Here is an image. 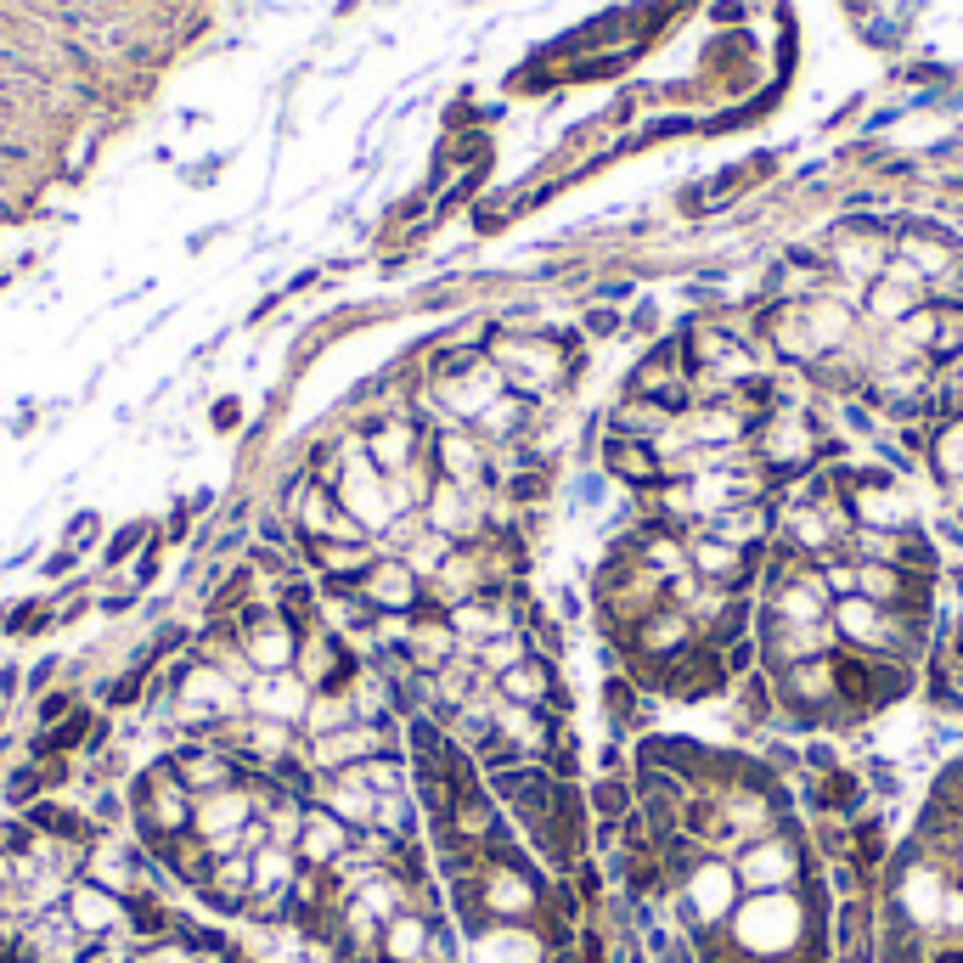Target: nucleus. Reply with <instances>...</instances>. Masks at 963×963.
<instances>
[{
	"instance_id": "nucleus-1",
	"label": "nucleus",
	"mask_w": 963,
	"mask_h": 963,
	"mask_svg": "<svg viewBox=\"0 0 963 963\" xmlns=\"http://www.w3.org/2000/svg\"><path fill=\"white\" fill-rule=\"evenodd\" d=\"M738 902H744V885H738L733 856H698L687 867V880L671 891V913H676V930L682 935L727 930V919L738 913Z\"/></svg>"
},
{
	"instance_id": "nucleus-2",
	"label": "nucleus",
	"mask_w": 963,
	"mask_h": 963,
	"mask_svg": "<svg viewBox=\"0 0 963 963\" xmlns=\"http://www.w3.org/2000/svg\"><path fill=\"white\" fill-rule=\"evenodd\" d=\"M733 867H738L744 896H766V891H801V885L812 880V867H817V862H812V845H806L801 823L790 817L783 828L749 840V845L733 856Z\"/></svg>"
},
{
	"instance_id": "nucleus-3",
	"label": "nucleus",
	"mask_w": 963,
	"mask_h": 963,
	"mask_svg": "<svg viewBox=\"0 0 963 963\" xmlns=\"http://www.w3.org/2000/svg\"><path fill=\"white\" fill-rule=\"evenodd\" d=\"M727 687H733L727 659H722V648H711V643H693V648H682L676 659L654 665V693L682 698V705H698V698H722Z\"/></svg>"
},
{
	"instance_id": "nucleus-4",
	"label": "nucleus",
	"mask_w": 963,
	"mask_h": 963,
	"mask_svg": "<svg viewBox=\"0 0 963 963\" xmlns=\"http://www.w3.org/2000/svg\"><path fill=\"white\" fill-rule=\"evenodd\" d=\"M361 597L378 608V615H417V608L428 603V580L406 564V558H373L361 569Z\"/></svg>"
},
{
	"instance_id": "nucleus-5",
	"label": "nucleus",
	"mask_w": 963,
	"mask_h": 963,
	"mask_svg": "<svg viewBox=\"0 0 963 963\" xmlns=\"http://www.w3.org/2000/svg\"><path fill=\"white\" fill-rule=\"evenodd\" d=\"M597 468L626 485V490H654L665 485V463L654 451V440H626V434H603V446H597Z\"/></svg>"
},
{
	"instance_id": "nucleus-6",
	"label": "nucleus",
	"mask_w": 963,
	"mask_h": 963,
	"mask_svg": "<svg viewBox=\"0 0 963 963\" xmlns=\"http://www.w3.org/2000/svg\"><path fill=\"white\" fill-rule=\"evenodd\" d=\"M356 834L361 828H349L332 806H305V823H299V856L305 867H338L349 851H356Z\"/></svg>"
},
{
	"instance_id": "nucleus-7",
	"label": "nucleus",
	"mask_w": 963,
	"mask_h": 963,
	"mask_svg": "<svg viewBox=\"0 0 963 963\" xmlns=\"http://www.w3.org/2000/svg\"><path fill=\"white\" fill-rule=\"evenodd\" d=\"M693 643H698V626L682 615L676 603H659L654 615L637 626L632 654H637V659H648V665H665V659H676V654H682V648H693ZM632 654H626V659H632Z\"/></svg>"
},
{
	"instance_id": "nucleus-8",
	"label": "nucleus",
	"mask_w": 963,
	"mask_h": 963,
	"mask_svg": "<svg viewBox=\"0 0 963 963\" xmlns=\"http://www.w3.org/2000/svg\"><path fill=\"white\" fill-rule=\"evenodd\" d=\"M761 603L772 608L777 621H790V626H823L828 608H834V597L817 580V564H806L795 580H783L777 592H761Z\"/></svg>"
},
{
	"instance_id": "nucleus-9",
	"label": "nucleus",
	"mask_w": 963,
	"mask_h": 963,
	"mask_svg": "<svg viewBox=\"0 0 963 963\" xmlns=\"http://www.w3.org/2000/svg\"><path fill=\"white\" fill-rule=\"evenodd\" d=\"M564 687L558 665L530 654V659H518L507 676H496V698H507V705H530V711H553V693Z\"/></svg>"
},
{
	"instance_id": "nucleus-10",
	"label": "nucleus",
	"mask_w": 963,
	"mask_h": 963,
	"mask_svg": "<svg viewBox=\"0 0 963 963\" xmlns=\"http://www.w3.org/2000/svg\"><path fill=\"white\" fill-rule=\"evenodd\" d=\"M474 963H547V941L536 924H490L474 935Z\"/></svg>"
},
{
	"instance_id": "nucleus-11",
	"label": "nucleus",
	"mask_w": 963,
	"mask_h": 963,
	"mask_svg": "<svg viewBox=\"0 0 963 963\" xmlns=\"http://www.w3.org/2000/svg\"><path fill=\"white\" fill-rule=\"evenodd\" d=\"M676 417H682V411H671V406H659V400H648V395H632V389L603 411L608 434H626V440H659V434L676 428Z\"/></svg>"
},
{
	"instance_id": "nucleus-12",
	"label": "nucleus",
	"mask_w": 963,
	"mask_h": 963,
	"mask_svg": "<svg viewBox=\"0 0 963 963\" xmlns=\"http://www.w3.org/2000/svg\"><path fill=\"white\" fill-rule=\"evenodd\" d=\"M68 919L79 924V930H91V941H108L119 924H125V896H113V891H102V885H73L68 891Z\"/></svg>"
},
{
	"instance_id": "nucleus-13",
	"label": "nucleus",
	"mask_w": 963,
	"mask_h": 963,
	"mask_svg": "<svg viewBox=\"0 0 963 963\" xmlns=\"http://www.w3.org/2000/svg\"><path fill=\"white\" fill-rule=\"evenodd\" d=\"M23 823L34 828V834H51V840H62V845H97V823L85 817V812H73V806H62V801H34V806H23Z\"/></svg>"
},
{
	"instance_id": "nucleus-14",
	"label": "nucleus",
	"mask_w": 963,
	"mask_h": 963,
	"mask_svg": "<svg viewBox=\"0 0 963 963\" xmlns=\"http://www.w3.org/2000/svg\"><path fill=\"white\" fill-rule=\"evenodd\" d=\"M97 722H102V716H91V711H68L57 727L34 733V761H46V755H73V749H91Z\"/></svg>"
},
{
	"instance_id": "nucleus-15",
	"label": "nucleus",
	"mask_w": 963,
	"mask_h": 963,
	"mask_svg": "<svg viewBox=\"0 0 963 963\" xmlns=\"http://www.w3.org/2000/svg\"><path fill=\"white\" fill-rule=\"evenodd\" d=\"M586 806H592V823L621 828V823L637 812V790H632V777H592Z\"/></svg>"
},
{
	"instance_id": "nucleus-16",
	"label": "nucleus",
	"mask_w": 963,
	"mask_h": 963,
	"mask_svg": "<svg viewBox=\"0 0 963 963\" xmlns=\"http://www.w3.org/2000/svg\"><path fill=\"white\" fill-rule=\"evenodd\" d=\"M125 930L136 941H169L175 935V913L152 896V891H130L125 896Z\"/></svg>"
},
{
	"instance_id": "nucleus-17",
	"label": "nucleus",
	"mask_w": 963,
	"mask_h": 963,
	"mask_svg": "<svg viewBox=\"0 0 963 963\" xmlns=\"http://www.w3.org/2000/svg\"><path fill=\"white\" fill-rule=\"evenodd\" d=\"M57 626V615L40 603V597H29V603H18L12 608V621H7V637H40V632H51Z\"/></svg>"
},
{
	"instance_id": "nucleus-18",
	"label": "nucleus",
	"mask_w": 963,
	"mask_h": 963,
	"mask_svg": "<svg viewBox=\"0 0 963 963\" xmlns=\"http://www.w3.org/2000/svg\"><path fill=\"white\" fill-rule=\"evenodd\" d=\"M152 542V524L147 518H130V524H119L113 530V542H108V553H102V564H125L130 553H141Z\"/></svg>"
},
{
	"instance_id": "nucleus-19",
	"label": "nucleus",
	"mask_w": 963,
	"mask_h": 963,
	"mask_svg": "<svg viewBox=\"0 0 963 963\" xmlns=\"http://www.w3.org/2000/svg\"><path fill=\"white\" fill-rule=\"evenodd\" d=\"M722 659H727V676H733V682H738V676H749V671H761V637L749 632V637L727 643V648H722Z\"/></svg>"
},
{
	"instance_id": "nucleus-20",
	"label": "nucleus",
	"mask_w": 963,
	"mask_h": 963,
	"mask_svg": "<svg viewBox=\"0 0 963 963\" xmlns=\"http://www.w3.org/2000/svg\"><path fill=\"white\" fill-rule=\"evenodd\" d=\"M46 795V783H40V766H18L12 777H7V801L12 806H34Z\"/></svg>"
},
{
	"instance_id": "nucleus-21",
	"label": "nucleus",
	"mask_w": 963,
	"mask_h": 963,
	"mask_svg": "<svg viewBox=\"0 0 963 963\" xmlns=\"http://www.w3.org/2000/svg\"><path fill=\"white\" fill-rule=\"evenodd\" d=\"M834 766H845V761H840V749H834L828 738H812V744L801 749V772L823 777V772H834Z\"/></svg>"
},
{
	"instance_id": "nucleus-22",
	"label": "nucleus",
	"mask_w": 963,
	"mask_h": 963,
	"mask_svg": "<svg viewBox=\"0 0 963 963\" xmlns=\"http://www.w3.org/2000/svg\"><path fill=\"white\" fill-rule=\"evenodd\" d=\"M597 777H632V755H626V738H608L597 749Z\"/></svg>"
},
{
	"instance_id": "nucleus-23",
	"label": "nucleus",
	"mask_w": 963,
	"mask_h": 963,
	"mask_svg": "<svg viewBox=\"0 0 963 963\" xmlns=\"http://www.w3.org/2000/svg\"><path fill=\"white\" fill-rule=\"evenodd\" d=\"M34 851V828L18 817V823H0V856H29Z\"/></svg>"
},
{
	"instance_id": "nucleus-24",
	"label": "nucleus",
	"mask_w": 963,
	"mask_h": 963,
	"mask_svg": "<svg viewBox=\"0 0 963 963\" xmlns=\"http://www.w3.org/2000/svg\"><path fill=\"white\" fill-rule=\"evenodd\" d=\"M97 536H102V518H97L91 507H85V513H73V518H68V547H73V553H79V547H91Z\"/></svg>"
},
{
	"instance_id": "nucleus-25",
	"label": "nucleus",
	"mask_w": 963,
	"mask_h": 963,
	"mask_svg": "<svg viewBox=\"0 0 963 963\" xmlns=\"http://www.w3.org/2000/svg\"><path fill=\"white\" fill-rule=\"evenodd\" d=\"M862 777H867V790H880L885 801L902 790V777H896V766H891V761H867V772H862Z\"/></svg>"
},
{
	"instance_id": "nucleus-26",
	"label": "nucleus",
	"mask_w": 963,
	"mask_h": 963,
	"mask_svg": "<svg viewBox=\"0 0 963 963\" xmlns=\"http://www.w3.org/2000/svg\"><path fill=\"white\" fill-rule=\"evenodd\" d=\"M592 338H615L626 321H621V310H608V305H597V310H586V321H580Z\"/></svg>"
},
{
	"instance_id": "nucleus-27",
	"label": "nucleus",
	"mask_w": 963,
	"mask_h": 963,
	"mask_svg": "<svg viewBox=\"0 0 963 963\" xmlns=\"http://www.w3.org/2000/svg\"><path fill=\"white\" fill-rule=\"evenodd\" d=\"M68 711H73V698H68V693H46L40 705H34V716H40L46 727H57V722H62Z\"/></svg>"
},
{
	"instance_id": "nucleus-28",
	"label": "nucleus",
	"mask_w": 963,
	"mask_h": 963,
	"mask_svg": "<svg viewBox=\"0 0 963 963\" xmlns=\"http://www.w3.org/2000/svg\"><path fill=\"white\" fill-rule=\"evenodd\" d=\"M553 608H558V621H564V626H575V621L586 615V603H580L569 586H558V603H553Z\"/></svg>"
},
{
	"instance_id": "nucleus-29",
	"label": "nucleus",
	"mask_w": 963,
	"mask_h": 963,
	"mask_svg": "<svg viewBox=\"0 0 963 963\" xmlns=\"http://www.w3.org/2000/svg\"><path fill=\"white\" fill-rule=\"evenodd\" d=\"M632 327L654 338V332H659V310H654V305H637V310H632Z\"/></svg>"
},
{
	"instance_id": "nucleus-30",
	"label": "nucleus",
	"mask_w": 963,
	"mask_h": 963,
	"mask_svg": "<svg viewBox=\"0 0 963 963\" xmlns=\"http://www.w3.org/2000/svg\"><path fill=\"white\" fill-rule=\"evenodd\" d=\"M40 569H46V575H68V569H73V547H68V553H51Z\"/></svg>"
},
{
	"instance_id": "nucleus-31",
	"label": "nucleus",
	"mask_w": 963,
	"mask_h": 963,
	"mask_svg": "<svg viewBox=\"0 0 963 963\" xmlns=\"http://www.w3.org/2000/svg\"><path fill=\"white\" fill-rule=\"evenodd\" d=\"M215 428H237V400H220L215 406Z\"/></svg>"
},
{
	"instance_id": "nucleus-32",
	"label": "nucleus",
	"mask_w": 963,
	"mask_h": 963,
	"mask_svg": "<svg viewBox=\"0 0 963 963\" xmlns=\"http://www.w3.org/2000/svg\"><path fill=\"white\" fill-rule=\"evenodd\" d=\"M51 671H57V659H40V665H34V671H29V687H34V693H40V687H46V682H51Z\"/></svg>"
},
{
	"instance_id": "nucleus-33",
	"label": "nucleus",
	"mask_w": 963,
	"mask_h": 963,
	"mask_svg": "<svg viewBox=\"0 0 963 963\" xmlns=\"http://www.w3.org/2000/svg\"><path fill=\"white\" fill-rule=\"evenodd\" d=\"M941 575H946V586H952V597L963 603V558H957V564H946Z\"/></svg>"
},
{
	"instance_id": "nucleus-34",
	"label": "nucleus",
	"mask_w": 963,
	"mask_h": 963,
	"mask_svg": "<svg viewBox=\"0 0 963 963\" xmlns=\"http://www.w3.org/2000/svg\"><path fill=\"white\" fill-rule=\"evenodd\" d=\"M12 687H18V671H12V665H7V671H0V698H7V693H12Z\"/></svg>"
}]
</instances>
